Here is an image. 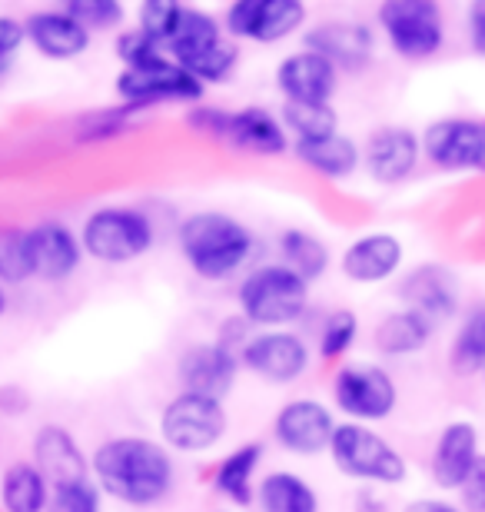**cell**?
Instances as JSON below:
<instances>
[{
  "mask_svg": "<svg viewBox=\"0 0 485 512\" xmlns=\"http://www.w3.org/2000/svg\"><path fill=\"white\" fill-rule=\"evenodd\" d=\"M90 469L97 476V489L120 499L127 506L147 509L170 496L177 469L167 446L147 436H117L97 446Z\"/></svg>",
  "mask_w": 485,
  "mask_h": 512,
  "instance_id": "6da1fadb",
  "label": "cell"
},
{
  "mask_svg": "<svg viewBox=\"0 0 485 512\" xmlns=\"http://www.w3.org/2000/svg\"><path fill=\"white\" fill-rule=\"evenodd\" d=\"M180 250L200 280L220 283L250 260L253 233L226 213H193L180 223Z\"/></svg>",
  "mask_w": 485,
  "mask_h": 512,
  "instance_id": "7a4b0ae2",
  "label": "cell"
},
{
  "mask_svg": "<svg viewBox=\"0 0 485 512\" xmlns=\"http://www.w3.org/2000/svg\"><path fill=\"white\" fill-rule=\"evenodd\" d=\"M167 57L180 70H187L200 84H216L226 80L236 67V44L226 37V30L216 24L213 14L206 10L183 7L180 20L173 27L170 40L163 44Z\"/></svg>",
  "mask_w": 485,
  "mask_h": 512,
  "instance_id": "3957f363",
  "label": "cell"
},
{
  "mask_svg": "<svg viewBox=\"0 0 485 512\" xmlns=\"http://www.w3.org/2000/svg\"><path fill=\"white\" fill-rule=\"evenodd\" d=\"M243 320L260 330H283L286 323H293L303 316L309 303V283H303L293 270H286L283 263H270L253 270L240 283L236 293Z\"/></svg>",
  "mask_w": 485,
  "mask_h": 512,
  "instance_id": "277c9868",
  "label": "cell"
},
{
  "mask_svg": "<svg viewBox=\"0 0 485 512\" xmlns=\"http://www.w3.org/2000/svg\"><path fill=\"white\" fill-rule=\"evenodd\" d=\"M329 456L349 479H366L379 486H399L406 479V459L399 456V449L363 423L336 426L329 439Z\"/></svg>",
  "mask_w": 485,
  "mask_h": 512,
  "instance_id": "5b68a950",
  "label": "cell"
},
{
  "mask_svg": "<svg viewBox=\"0 0 485 512\" xmlns=\"http://www.w3.org/2000/svg\"><path fill=\"white\" fill-rule=\"evenodd\" d=\"M80 247L100 263H130L153 247V223L130 207L97 210L80 230Z\"/></svg>",
  "mask_w": 485,
  "mask_h": 512,
  "instance_id": "8992f818",
  "label": "cell"
},
{
  "mask_svg": "<svg viewBox=\"0 0 485 512\" xmlns=\"http://www.w3.org/2000/svg\"><path fill=\"white\" fill-rule=\"evenodd\" d=\"M379 27L402 60H429L446 44L442 10L432 0H389L379 7Z\"/></svg>",
  "mask_w": 485,
  "mask_h": 512,
  "instance_id": "52a82bcc",
  "label": "cell"
},
{
  "mask_svg": "<svg viewBox=\"0 0 485 512\" xmlns=\"http://www.w3.org/2000/svg\"><path fill=\"white\" fill-rule=\"evenodd\" d=\"M226 426L230 419H226L220 399L196 393H180L160 416L163 443L177 453H206L226 436Z\"/></svg>",
  "mask_w": 485,
  "mask_h": 512,
  "instance_id": "ba28073f",
  "label": "cell"
},
{
  "mask_svg": "<svg viewBox=\"0 0 485 512\" xmlns=\"http://www.w3.org/2000/svg\"><path fill=\"white\" fill-rule=\"evenodd\" d=\"M193 127L206 130L210 137L230 143L236 150L250 153H283L286 150V130L270 110L263 107H243V110H196L190 117Z\"/></svg>",
  "mask_w": 485,
  "mask_h": 512,
  "instance_id": "9c48e42d",
  "label": "cell"
},
{
  "mask_svg": "<svg viewBox=\"0 0 485 512\" xmlns=\"http://www.w3.org/2000/svg\"><path fill=\"white\" fill-rule=\"evenodd\" d=\"M333 399L346 416H353V423H376L396 409L399 389L383 366L349 363L336 373Z\"/></svg>",
  "mask_w": 485,
  "mask_h": 512,
  "instance_id": "30bf717a",
  "label": "cell"
},
{
  "mask_svg": "<svg viewBox=\"0 0 485 512\" xmlns=\"http://www.w3.org/2000/svg\"><path fill=\"white\" fill-rule=\"evenodd\" d=\"M306 20V7L299 0H236L226 10V37L276 44L296 34Z\"/></svg>",
  "mask_w": 485,
  "mask_h": 512,
  "instance_id": "8fae6325",
  "label": "cell"
},
{
  "mask_svg": "<svg viewBox=\"0 0 485 512\" xmlns=\"http://www.w3.org/2000/svg\"><path fill=\"white\" fill-rule=\"evenodd\" d=\"M240 363L266 383H296L309 366V346L290 330H260L243 343Z\"/></svg>",
  "mask_w": 485,
  "mask_h": 512,
  "instance_id": "7c38bea8",
  "label": "cell"
},
{
  "mask_svg": "<svg viewBox=\"0 0 485 512\" xmlns=\"http://www.w3.org/2000/svg\"><path fill=\"white\" fill-rule=\"evenodd\" d=\"M422 153L442 170H479L485 163V124L479 120H439L419 137Z\"/></svg>",
  "mask_w": 485,
  "mask_h": 512,
  "instance_id": "4fadbf2b",
  "label": "cell"
},
{
  "mask_svg": "<svg viewBox=\"0 0 485 512\" xmlns=\"http://www.w3.org/2000/svg\"><path fill=\"white\" fill-rule=\"evenodd\" d=\"M117 94L130 107H150V104H163V100H200L203 84L167 57L150 67L123 70L117 77Z\"/></svg>",
  "mask_w": 485,
  "mask_h": 512,
  "instance_id": "5bb4252c",
  "label": "cell"
},
{
  "mask_svg": "<svg viewBox=\"0 0 485 512\" xmlns=\"http://www.w3.org/2000/svg\"><path fill=\"white\" fill-rule=\"evenodd\" d=\"M276 443L296 456H319L329 449L336 433V419L319 399H293L273 419Z\"/></svg>",
  "mask_w": 485,
  "mask_h": 512,
  "instance_id": "9a60e30c",
  "label": "cell"
},
{
  "mask_svg": "<svg viewBox=\"0 0 485 512\" xmlns=\"http://www.w3.org/2000/svg\"><path fill=\"white\" fill-rule=\"evenodd\" d=\"M177 370L183 393L210 396L223 403V396L236 383V373H240V360L226 343H196L180 356Z\"/></svg>",
  "mask_w": 485,
  "mask_h": 512,
  "instance_id": "2e32d148",
  "label": "cell"
},
{
  "mask_svg": "<svg viewBox=\"0 0 485 512\" xmlns=\"http://www.w3.org/2000/svg\"><path fill=\"white\" fill-rule=\"evenodd\" d=\"M276 84L286 104H329L336 90V67L303 47L276 67Z\"/></svg>",
  "mask_w": 485,
  "mask_h": 512,
  "instance_id": "e0dca14e",
  "label": "cell"
},
{
  "mask_svg": "<svg viewBox=\"0 0 485 512\" xmlns=\"http://www.w3.org/2000/svg\"><path fill=\"white\" fill-rule=\"evenodd\" d=\"M34 466L47 479L50 489L84 483L90 473L87 456L80 453L77 439L64 426H44L34 439Z\"/></svg>",
  "mask_w": 485,
  "mask_h": 512,
  "instance_id": "ac0fdd59",
  "label": "cell"
},
{
  "mask_svg": "<svg viewBox=\"0 0 485 512\" xmlns=\"http://www.w3.org/2000/svg\"><path fill=\"white\" fill-rule=\"evenodd\" d=\"M422 153V143L412 130L406 127H383L376 130L366 143V170L373 173L379 183H402L416 170Z\"/></svg>",
  "mask_w": 485,
  "mask_h": 512,
  "instance_id": "d6986e66",
  "label": "cell"
},
{
  "mask_svg": "<svg viewBox=\"0 0 485 512\" xmlns=\"http://www.w3.org/2000/svg\"><path fill=\"white\" fill-rule=\"evenodd\" d=\"M27 233H30V253H34V276L60 283L77 273L84 247H80V240L74 237V230L57 220H47V223H37V227Z\"/></svg>",
  "mask_w": 485,
  "mask_h": 512,
  "instance_id": "ffe728a7",
  "label": "cell"
},
{
  "mask_svg": "<svg viewBox=\"0 0 485 512\" xmlns=\"http://www.w3.org/2000/svg\"><path fill=\"white\" fill-rule=\"evenodd\" d=\"M402 300L406 310L419 313L429 326L446 323L456 316V280L442 266H419L416 273L402 283Z\"/></svg>",
  "mask_w": 485,
  "mask_h": 512,
  "instance_id": "44dd1931",
  "label": "cell"
},
{
  "mask_svg": "<svg viewBox=\"0 0 485 512\" xmlns=\"http://www.w3.org/2000/svg\"><path fill=\"white\" fill-rule=\"evenodd\" d=\"M306 50L326 57L336 70H363L373 60V34L363 24H323L306 34Z\"/></svg>",
  "mask_w": 485,
  "mask_h": 512,
  "instance_id": "7402d4cb",
  "label": "cell"
},
{
  "mask_svg": "<svg viewBox=\"0 0 485 512\" xmlns=\"http://www.w3.org/2000/svg\"><path fill=\"white\" fill-rule=\"evenodd\" d=\"M402 266V243L392 233H366L343 253V273L353 283H383Z\"/></svg>",
  "mask_w": 485,
  "mask_h": 512,
  "instance_id": "603a6c76",
  "label": "cell"
},
{
  "mask_svg": "<svg viewBox=\"0 0 485 512\" xmlns=\"http://www.w3.org/2000/svg\"><path fill=\"white\" fill-rule=\"evenodd\" d=\"M479 459V433L472 423H449L432 449V483L439 489H459Z\"/></svg>",
  "mask_w": 485,
  "mask_h": 512,
  "instance_id": "cb8c5ba5",
  "label": "cell"
},
{
  "mask_svg": "<svg viewBox=\"0 0 485 512\" xmlns=\"http://www.w3.org/2000/svg\"><path fill=\"white\" fill-rule=\"evenodd\" d=\"M30 44L50 60H74L90 47V30L64 10H40L24 24Z\"/></svg>",
  "mask_w": 485,
  "mask_h": 512,
  "instance_id": "d4e9b609",
  "label": "cell"
},
{
  "mask_svg": "<svg viewBox=\"0 0 485 512\" xmlns=\"http://www.w3.org/2000/svg\"><path fill=\"white\" fill-rule=\"evenodd\" d=\"M263 463V446L260 443H243L236 446L230 456H223V463L216 466L213 486L216 493L230 499L233 506H250L253 503V476Z\"/></svg>",
  "mask_w": 485,
  "mask_h": 512,
  "instance_id": "484cf974",
  "label": "cell"
},
{
  "mask_svg": "<svg viewBox=\"0 0 485 512\" xmlns=\"http://www.w3.org/2000/svg\"><path fill=\"white\" fill-rule=\"evenodd\" d=\"M253 496L263 512H319L316 489L303 476L290 473V469L270 473Z\"/></svg>",
  "mask_w": 485,
  "mask_h": 512,
  "instance_id": "4316f807",
  "label": "cell"
},
{
  "mask_svg": "<svg viewBox=\"0 0 485 512\" xmlns=\"http://www.w3.org/2000/svg\"><path fill=\"white\" fill-rule=\"evenodd\" d=\"M296 153L309 170L323 173L329 180H343L363 163V150L349 137H343V133L326 137V140H313V143H296Z\"/></svg>",
  "mask_w": 485,
  "mask_h": 512,
  "instance_id": "83f0119b",
  "label": "cell"
},
{
  "mask_svg": "<svg viewBox=\"0 0 485 512\" xmlns=\"http://www.w3.org/2000/svg\"><path fill=\"white\" fill-rule=\"evenodd\" d=\"M0 503L7 512H47L50 486L34 463H14L0 479Z\"/></svg>",
  "mask_w": 485,
  "mask_h": 512,
  "instance_id": "f1b7e54d",
  "label": "cell"
},
{
  "mask_svg": "<svg viewBox=\"0 0 485 512\" xmlns=\"http://www.w3.org/2000/svg\"><path fill=\"white\" fill-rule=\"evenodd\" d=\"M429 336H432V326L422 320L419 313L396 310L376 326V350L386 356H412V353H422Z\"/></svg>",
  "mask_w": 485,
  "mask_h": 512,
  "instance_id": "f546056e",
  "label": "cell"
},
{
  "mask_svg": "<svg viewBox=\"0 0 485 512\" xmlns=\"http://www.w3.org/2000/svg\"><path fill=\"white\" fill-rule=\"evenodd\" d=\"M280 250H283V266L293 270L303 283L319 280L329 266L326 243L309 230H286L280 237Z\"/></svg>",
  "mask_w": 485,
  "mask_h": 512,
  "instance_id": "4dcf8cb0",
  "label": "cell"
},
{
  "mask_svg": "<svg viewBox=\"0 0 485 512\" xmlns=\"http://www.w3.org/2000/svg\"><path fill=\"white\" fill-rule=\"evenodd\" d=\"M283 130H290L296 143L326 140L339 133V117L333 104H283Z\"/></svg>",
  "mask_w": 485,
  "mask_h": 512,
  "instance_id": "1f68e13d",
  "label": "cell"
},
{
  "mask_svg": "<svg viewBox=\"0 0 485 512\" xmlns=\"http://www.w3.org/2000/svg\"><path fill=\"white\" fill-rule=\"evenodd\" d=\"M452 370L472 376L485 370V306H476L452 340Z\"/></svg>",
  "mask_w": 485,
  "mask_h": 512,
  "instance_id": "d6a6232c",
  "label": "cell"
},
{
  "mask_svg": "<svg viewBox=\"0 0 485 512\" xmlns=\"http://www.w3.org/2000/svg\"><path fill=\"white\" fill-rule=\"evenodd\" d=\"M34 276L30 233L20 227H0V283H24Z\"/></svg>",
  "mask_w": 485,
  "mask_h": 512,
  "instance_id": "836d02e7",
  "label": "cell"
},
{
  "mask_svg": "<svg viewBox=\"0 0 485 512\" xmlns=\"http://www.w3.org/2000/svg\"><path fill=\"white\" fill-rule=\"evenodd\" d=\"M359 336V316L353 310H333L319 330V356L323 360H339L353 350Z\"/></svg>",
  "mask_w": 485,
  "mask_h": 512,
  "instance_id": "e575fe53",
  "label": "cell"
},
{
  "mask_svg": "<svg viewBox=\"0 0 485 512\" xmlns=\"http://www.w3.org/2000/svg\"><path fill=\"white\" fill-rule=\"evenodd\" d=\"M180 4H167V0H147L140 7V34H147L153 44H167L173 27L180 20Z\"/></svg>",
  "mask_w": 485,
  "mask_h": 512,
  "instance_id": "d590c367",
  "label": "cell"
},
{
  "mask_svg": "<svg viewBox=\"0 0 485 512\" xmlns=\"http://www.w3.org/2000/svg\"><path fill=\"white\" fill-rule=\"evenodd\" d=\"M64 14H70L80 27L87 30H103V27H117L123 20V7L117 0H70L64 7Z\"/></svg>",
  "mask_w": 485,
  "mask_h": 512,
  "instance_id": "8d00e7d4",
  "label": "cell"
},
{
  "mask_svg": "<svg viewBox=\"0 0 485 512\" xmlns=\"http://www.w3.org/2000/svg\"><path fill=\"white\" fill-rule=\"evenodd\" d=\"M47 512H100V489L97 483H74V486H60L50 489V503Z\"/></svg>",
  "mask_w": 485,
  "mask_h": 512,
  "instance_id": "74e56055",
  "label": "cell"
},
{
  "mask_svg": "<svg viewBox=\"0 0 485 512\" xmlns=\"http://www.w3.org/2000/svg\"><path fill=\"white\" fill-rule=\"evenodd\" d=\"M462 499V512H485V456H479L456 489Z\"/></svg>",
  "mask_w": 485,
  "mask_h": 512,
  "instance_id": "f35d334b",
  "label": "cell"
},
{
  "mask_svg": "<svg viewBox=\"0 0 485 512\" xmlns=\"http://www.w3.org/2000/svg\"><path fill=\"white\" fill-rule=\"evenodd\" d=\"M24 37H27V30H24L20 20L0 17V74L14 64V54L20 50V44H24Z\"/></svg>",
  "mask_w": 485,
  "mask_h": 512,
  "instance_id": "ab89813d",
  "label": "cell"
},
{
  "mask_svg": "<svg viewBox=\"0 0 485 512\" xmlns=\"http://www.w3.org/2000/svg\"><path fill=\"white\" fill-rule=\"evenodd\" d=\"M469 44L479 57H485V4L482 0L469 7Z\"/></svg>",
  "mask_w": 485,
  "mask_h": 512,
  "instance_id": "60d3db41",
  "label": "cell"
},
{
  "mask_svg": "<svg viewBox=\"0 0 485 512\" xmlns=\"http://www.w3.org/2000/svg\"><path fill=\"white\" fill-rule=\"evenodd\" d=\"M406 512H462V509L452 503H442V499H416Z\"/></svg>",
  "mask_w": 485,
  "mask_h": 512,
  "instance_id": "b9f144b4",
  "label": "cell"
},
{
  "mask_svg": "<svg viewBox=\"0 0 485 512\" xmlns=\"http://www.w3.org/2000/svg\"><path fill=\"white\" fill-rule=\"evenodd\" d=\"M7 310V296H4V283H0V313Z\"/></svg>",
  "mask_w": 485,
  "mask_h": 512,
  "instance_id": "7bdbcfd3",
  "label": "cell"
},
{
  "mask_svg": "<svg viewBox=\"0 0 485 512\" xmlns=\"http://www.w3.org/2000/svg\"><path fill=\"white\" fill-rule=\"evenodd\" d=\"M482 173H485V163H482Z\"/></svg>",
  "mask_w": 485,
  "mask_h": 512,
  "instance_id": "ee69618b",
  "label": "cell"
}]
</instances>
